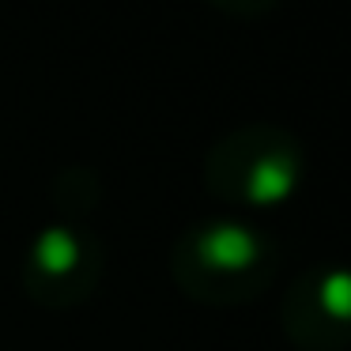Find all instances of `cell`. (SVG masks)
<instances>
[{"label": "cell", "instance_id": "5b68a950", "mask_svg": "<svg viewBox=\"0 0 351 351\" xmlns=\"http://www.w3.org/2000/svg\"><path fill=\"white\" fill-rule=\"evenodd\" d=\"M80 182H84V167H69V170H61V178H57V185H53V200L69 219L91 215L95 208H99V200H102L99 182L87 185V189H80Z\"/></svg>", "mask_w": 351, "mask_h": 351}, {"label": "cell", "instance_id": "277c9868", "mask_svg": "<svg viewBox=\"0 0 351 351\" xmlns=\"http://www.w3.org/2000/svg\"><path fill=\"white\" fill-rule=\"evenodd\" d=\"M280 328L302 351H340L351 343V268L321 265L283 287Z\"/></svg>", "mask_w": 351, "mask_h": 351}, {"label": "cell", "instance_id": "3957f363", "mask_svg": "<svg viewBox=\"0 0 351 351\" xmlns=\"http://www.w3.org/2000/svg\"><path fill=\"white\" fill-rule=\"evenodd\" d=\"M102 280V242L84 223H49L23 265L27 295L46 310L80 306Z\"/></svg>", "mask_w": 351, "mask_h": 351}, {"label": "cell", "instance_id": "6da1fadb", "mask_svg": "<svg viewBox=\"0 0 351 351\" xmlns=\"http://www.w3.org/2000/svg\"><path fill=\"white\" fill-rule=\"evenodd\" d=\"M280 272V245L242 219H204L182 230L170 250V276L204 306H242L265 295Z\"/></svg>", "mask_w": 351, "mask_h": 351}, {"label": "cell", "instance_id": "8992f818", "mask_svg": "<svg viewBox=\"0 0 351 351\" xmlns=\"http://www.w3.org/2000/svg\"><path fill=\"white\" fill-rule=\"evenodd\" d=\"M208 4L219 12H230V16H261V12L276 8L280 0H208Z\"/></svg>", "mask_w": 351, "mask_h": 351}, {"label": "cell", "instance_id": "7a4b0ae2", "mask_svg": "<svg viewBox=\"0 0 351 351\" xmlns=\"http://www.w3.org/2000/svg\"><path fill=\"white\" fill-rule=\"evenodd\" d=\"M204 182L227 204L272 208L302 182V144L280 125H245L215 140Z\"/></svg>", "mask_w": 351, "mask_h": 351}]
</instances>
